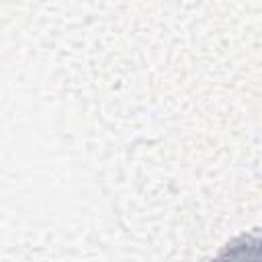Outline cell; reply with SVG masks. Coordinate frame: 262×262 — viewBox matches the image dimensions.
I'll list each match as a JSON object with an SVG mask.
<instances>
[{
	"mask_svg": "<svg viewBox=\"0 0 262 262\" xmlns=\"http://www.w3.org/2000/svg\"><path fill=\"white\" fill-rule=\"evenodd\" d=\"M213 262H262L258 233L239 235L237 239H233L231 244H227L225 250Z\"/></svg>",
	"mask_w": 262,
	"mask_h": 262,
	"instance_id": "1",
	"label": "cell"
}]
</instances>
